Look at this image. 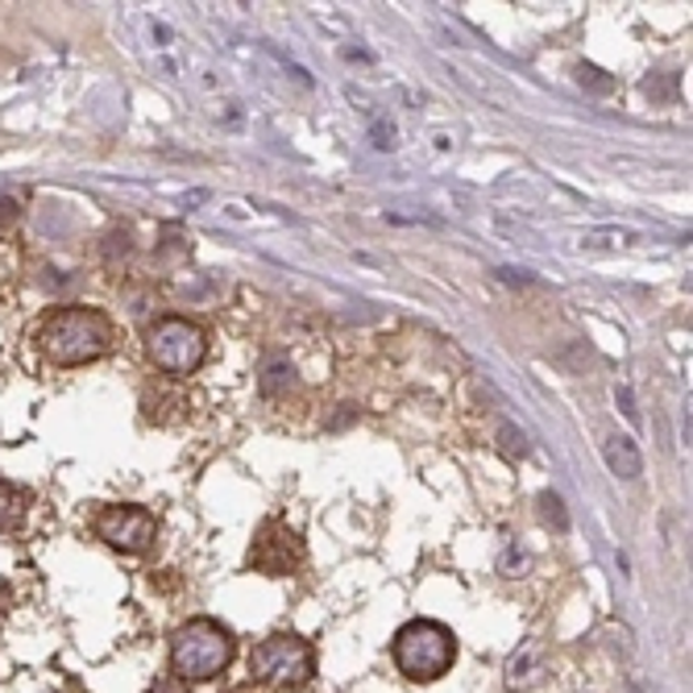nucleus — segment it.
<instances>
[{"label": "nucleus", "instance_id": "nucleus-10", "mask_svg": "<svg viewBox=\"0 0 693 693\" xmlns=\"http://www.w3.org/2000/svg\"><path fill=\"white\" fill-rule=\"evenodd\" d=\"M540 643H523L516 657L507 660V685H532L540 676Z\"/></svg>", "mask_w": 693, "mask_h": 693}, {"label": "nucleus", "instance_id": "nucleus-11", "mask_svg": "<svg viewBox=\"0 0 693 693\" xmlns=\"http://www.w3.org/2000/svg\"><path fill=\"white\" fill-rule=\"evenodd\" d=\"M540 516H544V523H552L556 532H570V516H565V502L552 495V490H544V495H540Z\"/></svg>", "mask_w": 693, "mask_h": 693}, {"label": "nucleus", "instance_id": "nucleus-5", "mask_svg": "<svg viewBox=\"0 0 693 693\" xmlns=\"http://www.w3.org/2000/svg\"><path fill=\"white\" fill-rule=\"evenodd\" d=\"M249 673L274 690H303L316 676V652L300 636H270L249 652Z\"/></svg>", "mask_w": 693, "mask_h": 693}, {"label": "nucleus", "instance_id": "nucleus-2", "mask_svg": "<svg viewBox=\"0 0 693 693\" xmlns=\"http://www.w3.org/2000/svg\"><path fill=\"white\" fill-rule=\"evenodd\" d=\"M232 660V636L229 627H220L216 619H192L183 622L171 640V664L175 676L192 681H213L229 669Z\"/></svg>", "mask_w": 693, "mask_h": 693}, {"label": "nucleus", "instance_id": "nucleus-6", "mask_svg": "<svg viewBox=\"0 0 693 693\" xmlns=\"http://www.w3.org/2000/svg\"><path fill=\"white\" fill-rule=\"evenodd\" d=\"M303 565V540L295 528H286L283 519H267L258 535H253V549H249V570L267 573V577H291Z\"/></svg>", "mask_w": 693, "mask_h": 693}, {"label": "nucleus", "instance_id": "nucleus-12", "mask_svg": "<svg viewBox=\"0 0 693 693\" xmlns=\"http://www.w3.org/2000/svg\"><path fill=\"white\" fill-rule=\"evenodd\" d=\"M498 570H502V577H523V570H528V552L519 549L516 540H507V544H502V556H498Z\"/></svg>", "mask_w": 693, "mask_h": 693}, {"label": "nucleus", "instance_id": "nucleus-7", "mask_svg": "<svg viewBox=\"0 0 693 693\" xmlns=\"http://www.w3.org/2000/svg\"><path fill=\"white\" fill-rule=\"evenodd\" d=\"M91 532L117 552H145L159 535V523L142 507H105L91 519Z\"/></svg>", "mask_w": 693, "mask_h": 693}, {"label": "nucleus", "instance_id": "nucleus-19", "mask_svg": "<svg viewBox=\"0 0 693 693\" xmlns=\"http://www.w3.org/2000/svg\"><path fill=\"white\" fill-rule=\"evenodd\" d=\"M373 145H378V150H394V129L391 124H373Z\"/></svg>", "mask_w": 693, "mask_h": 693}, {"label": "nucleus", "instance_id": "nucleus-17", "mask_svg": "<svg viewBox=\"0 0 693 693\" xmlns=\"http://www.w3.org/2000/svg\"><path fill=\"white\" fill-rule=\"evenodd\" d=\"M150 693H192V685H187L183 676H162V681Z\"/></svg>", "mask_w": 693, "mask_h": 693}, {"label": "nucleus", "instance_id": "nucleus-9", "mask_svg": "<svg viewBox=\"0 0 693 693\" xmlns=\"http://www.w3.org/2000/svg\"><path fill=\"white\" fill-rule=\"evenodd\" d=\"M34 495L25 486H13V481H0V532H13L25 523V511H30Z\"/></svg>", "mask_w": 693, "mask_h": 693}, {"label": "nucleus", "instance_id": "nucleus-1", "mask_svg": "<svg viewBox=\"0 0 693 693\" xmlns=\"http://www.w3.org/2000/svg\"><path fill=\"white\" fill-rule=\"evenodd\" d=\"M37 345H42L46 361L72 370V366H88V361L112 354L117 328L100 307H63V312L46 316Z\"/></svg>", "mask_w": 693, "mask_h": 693}, {"label": "nucleus", "instance_id": "nucleus-13", "mask_svg": "<svg viewBox=\"0 0 693 693\" xmlns=\"http://www.w3.org/2000/svg\"><path fill=\"white\" fill-rule=\"evenodd\" d=\"M291 382H295V370L283 366V361H274L267 370V378H262V394H274L279 387H291Z\"/></svg>", "mask_w": 693, "mask_h": 693}, {"label": "nucleus", "instance_id": "nucleus-18", "mask_svg": "<svg viewBox=\"0 0 693 693\" xmlns=\"http://www.w3.org/2000/svg\"><path fill=\"white\" fill-rule=\"evenodd\" d=\"M615 403H619V408H622V415H627V420H631V424H636V420H640V411H636V403H631V391H627V387H619V391H615Z\"/></svg>", "mask_w": 693, "mask_h": 693}, {"label": "nucleus", "instance_id": "nucleus-16", "mask_svg": "<svg viewBox=\"0 0 693 693\" xmlns=\"http://www.w3.org/2000/svg\"><path fill=\"white\" fill-rule=\"evenodd\" d=\"M18 216H21V204L13 196H4V192H0V225H13Z\"/></svg>", "mask_w": 693, "mask_h": 693}, {"label": "nucleus", "instance_id": "nucleus-14", "mask_svg": "<svg viewBox=\"0 0 693 693\" xmlns=\"http://www.w3.org/2000/svg\"><path fill=\"white\" fill-rule=\"evenodd\" d=\"M606 72H598V67H586V63H582V67H577V79H582V88H594V91H615V79H603Z\"/></svg>", "mask_w": 693, "mask_h": 693}, {"label": "nucleus", "instance_id": "nucleus-3", "mask_svg": "<svg viewBox=\"0 0 693 693\" xmlns=\"http://www.w3.org/2000/svg\"><path fill=\"white\" fill-rule=\"evenodd\" d=\"M391 657L399 664V673L411 676V681H436V676H445L453 669L457 640H453V631L445 622L415 619L394 636Z\"/></svg>", "mask_w": 693, "mask_h": 693}, {"label": "nucleus", "instance_id": "nucleus-4", "mask_svg": "<svg viewBox=\"0 0 693 693\" xmlns=\"http://www.w3.org/2000/svg\"><path fill=\"white\" fill-rule=\"evenodd\" d=\"M145 357L171 378H187L208 357V333L187 316H166L145 333Z\"/></svg>", "mask_w": 693, "mask_h": 693}, {"label": "nucleus", "instance_id": "nucleus-8", "mask_svg": "<svg viewBox=\"0 0 693 693\" xmlns=\"http://www.w3.org/2000/svg\"><path fill=\"white\" fill-rule=\"evenodd\" d=\"M603 457H606V465H610V474H615V478H622V481H636L643 474V453H640V445L627 436V432L606 436Z\"/></svg>", "mask_w": 693, "mask_h": 693}, {"label": "nucleus", "instance_id": "nucleus-15", "mask_svg": "<svg viewBox=\"0 0 693 693\" xmlns=\"http://www.w3.org/2000/svg\"><path fill=\"white\" fill-rule=\"evenodd\" d=\"M498 436H502V448H507V457H523V453H528V445H523V432H516L511 424L502 427Z\"/></svg>", "mask_w": 693, "mask_h": 693}]
</instances>
